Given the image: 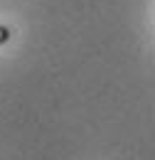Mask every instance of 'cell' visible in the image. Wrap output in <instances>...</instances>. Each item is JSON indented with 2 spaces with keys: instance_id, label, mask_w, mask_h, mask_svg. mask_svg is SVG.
<instances>
[{
  "instance_id": "6da1fadb",
  "label": "cell",
  "mask_w": 155,
  "mask_h": 160,
  "mask_svg": "<svg viewBox=\"0 0 155 160\" xmlns=\"http://www.w3.org/2000/svg\"><path fill=\"white\" fill-rule=\"evenodd\" d=\"M8 40H10V30L5 25H0V44H5Z\"/></svg>"
}]
</instances>
